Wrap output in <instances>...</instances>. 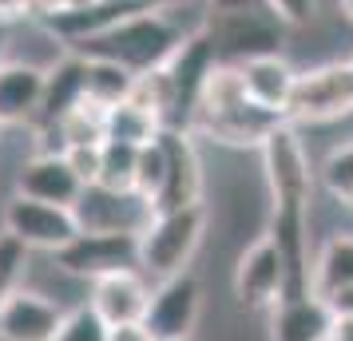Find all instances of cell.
<instances>
[{
  "label": "cell",
  "instance_id": "6da1fadb",
  "mask_svg": "<svg viewBox=\"0 0 353 341\" xmlns=\"http://www.w3.org/2000/svg\"><path fill=\"white\" fill-rule=\"evenodd\" d=\"M278 123H286V119L246 99L239 64H223L219 60L210 68L199 99H194L187 131L194 139H210V143H223V147H254L258 151Z\"/></svg>",
  "mask_w": 353,
  "mask_h": 341
},
{
  "label": "cell",
  "instance_id": "7a4b0ae2",
  "mask_svg": "<svg viewBox=\"0 0 353 341\" xmlns=\"http://www.w3.org/2000/svg\"><path fill=\"white\" fill-rule=\"evenodd\" d=\"M207 223L210 211L203 203L175 207V211H151V218L139 230V270L155 282L187 274L194 250L203 246Z\"/></svg>",
  "mask_w": 353,
  "mask_h": 341
},
{
  "label": "cell",
  "instance_id": "3957f363",
  "mask_svg": "<svg viewBox=\"0 0 353 341\" xmlns=\"http://www.w3.org/2000/svg\"><path fill=\"white\" fill-rule=\"evenodd\" d=\"M353 119V60H325L298 72L294 96L286 103V123L325 127Z\"/></svg>",
  "mask_w": 353,
  "mask_h": 341
},
{
  "label": "cell",
  "instance_id": "277c9868",
  "mask_svg": "<svg viewBox=\"0 0 353 341\" xmlns=\"http://www.w3.org/2000/svg\"><path fill=\"white\" fill-rule=\"evenodd\" d=\"M56 270L80 282H96L103 274L139 270V234L135 230H80L64 250L52 254Z\"/></svg>",
  "mask_w": 353,
  "mask_h": 341
},
{
  "label": "cell",
  "instance_id": "5b68a950",
  "mask_svg": "<svg viewBox=\"0 0 353 341\" xmlns=\"http://www.w3.org/2000/svg\"><path fill=\"white\" fill-rule=\"evenodd\" d=\"M0 230H8L28 250L56 254L80 234V218H76V207H56V203H40L28 195H12L4 203Z\"/></svg>",
  "mask_w": 353,
  "mask_h": 341
},
{
  "label": "cell",
  "instance_id": "8992f818",
  "mask_svg": "<svg viewBox=\"0 0 353 341\" xmlns=\"http://www.w3.org/2000/svg\"><path fill=\"white\" fill-rule=\"evenodd\" d=\"M282 32H286V24L266 4L246 8V12H210L207 24V36L214 40V52L223 64H242L250 56L282 52Z\"/></svg>",
  "mask_w": 353,
  "mask_h": 341
},
{
  "label": "cell",
  "instance_id": "52a82bcc",
  "mask_svg": "<svg viewBox=\"0 0 353 341\" xmlns=\"http://www.w3.org/2000/svg\"><path fill=\"white\" fill-rule=\"evenodd\" d=\"M230 290L239 298V306H246V309H274L286 298L290 274H286V262H282V250L274 246L270 234L254 238L239 254Z\"/></svg>",
  "mask_w": 353,
  "mask_h": 341
},
{
  "label": "cell",
  "instance_id": "ba28073f",
  "mask_svg": "<svg viewBox=\"0 0 353 341\" xmlns=\"http://www.w3.org/2000/svg\"><path fill=\"white\" fill-rule=\"evenodd\" d=\"M199 318H203V286L187 270L151 290V306H147L143 322L155 333V341H194Z\"/></svg>",
  "mask_w": 353,
  "mask_h": 341
},
{
  "label": "cell",
  "instance_id": "9c48e42d",
  "mask_svg": "<svg viewBox=\"0 0 353 341\" xmlns=\"http://www.w3.org/2000/svg\"><path fill=\"white\" fill-rule=\"evenodd\" d=\"M159 147H163L167 175H163V191H159V198H155L151 211H175V207L203 203V159H199L194 135L191 131L163 127Z\"/></svg>",
  "mask_w": 353,
  "mask_h": 341
},
{
  "label": "cell",
  "instance_id": "30bf717a",
  "mask_svg": "<svg viewBox=\"0 0 353 341\" xmlns=\"http://www.w3.org/2000/svg\"><path fill=\"white\" fill-rule=\"evenodd\" d=\"M68 313L52 293L44 290H17L0 302V341H56Z\"/></svg>",
  "mask_w": 353,
  "mask_h": 341
},
{
  "label": "cell",
  "instance_id": "8fae6325",
  "mask_svg": "<svg viewBox=\"0 0 353 341\" xmlns=\"http://www.w3.org/2000/svg\"><path fill=\"white\" fill-rule=\"evenodd\" d=\"M151 282L143 270H119L88 282V309L103 325H123V322H143L151 306Z\"/></svg>",
  "mask_w": 353,
  "mask_h": 341
},
{
  "label": "cell",
  "instance_id": "7c38bea8",
  "mask_svg": "<svg viewBox=\"0 0 353 341\" xmlns=\"http://www.w3.org/2000/svg\"><path fill=\"white\" fill-rule=\"evenodd\" d=\"M83 191L88 187L72 171L64 151H36V155H28V159L20 163V171H17V195L40 198V203L76 207Z\"/></svg>",
  "mask_w": 353,
  "mask_h": 341
},
{
  "label": "cell",
  "instance_id": "4fadbf2b",
  "mask_svg": "<svg viewBox=\"0 0 353 341\" xmlns=\"http://www.w3.org/2000/svg\"><path fill=\"white\" fill-rule=\"evenodd\" d=\"M44 80H48V68L40 64L8 60L0 68V123L4 127H24V123L40 119Z\"/></svg>",
  "mask_w": 353,
  "mask_h": 341
},
{
  "label": "cell",
  "instance_id": "5bb4252c",
  "mask_svg": "<svg viewBox=\"0 0 353 341\" xmlns=\"http://www.w3.org/2000/svg\"><path fill=\"white\" fill-rule=\"evenodd\" d=\"M239 72H242L246 99L286 119V103H290V96H294V83H298V68L290 64L282 52H266V56L242 60Z\"/></svg>",
  "mask_w": 353,
  "mask_h": 341
},
{
  "label": "cell",
  "instance_id": "9a60e30c",
  "mask_svg": "<svg viewBox=\"0 0 353 341\" xmlns=\"http://www.w3.org/2000/svg\"><path fill=\"white\" fill-rule=\"evenodd\" d=\"M83 80H88V60L76 56V52H64V56L48 68V80H44V103H40L36 131L56 127V123L80 103L83 99Z\"/></svg>",
  "mask_w": 353,
  "mask_h": 341
},
{
  "label": "cell",
  "instance_id": "2e32d148",
  "mask_svg": "<svg viewBox=\"0 0 353 341\" xmlns=\"http://www.w3.org/2000/svg\"><path fill=\"white\" fill-rule=\"evenodd\" d=\"M330 329V306L314 293L282 298L270 309V338L266 341H325Z\"/></svg>",
  "mask_w": 353,
  "mask_h": 341
},
{
  "label": "cell",
  "instance_id": "e0dca14e",
  "mask_svg": "<svg viewBox=\"0 0 353 341\" xmlns=\"http://www.w3.org/2000/svg\"><path fill=\"white\" fill-rule=\"evenodd\" d=\"M341 286H353V230H334L314 254L310 266V293L314 298H330Z\"/></svg>",
  "mask_w": 353,
  "mask_h": 341
},
{
  "label": "cell",
  "instance_id": "ac0fdd59",
  "mask_svg": "<svg viewBox=\"0 0 353 341\" xmlns=\"http://www.w3.org/2000/svg\"><path fill=\"white\" fill-rule=\"evenodd\" d=\"M163 123L155 119L151 112L135 107L131 99L108 107V139H119V143H131V147H147L151 139H159Z\"/></svg>",
  "mask_w": 353,
  "mask_h": 341
},
{
  "label": "cell",
  "instance_id": "d6986e66",
  "mask_svg": "<svg viewBox=\"0 0 353 341\" xmlns=\"http://www.w3.org/2000/svg\"><path fill=\"white\" fill-rule=\"evenodd\" d=\"M314 175H318V187L337 207H353V139L330 147V155L321 159Z\"/></svg>",
  "mask_w": 353,
  "mask_h": 341
},
{
  "label": "cell",
  "instance_id": "ffe728a7",
  "mask_svg": "<svg viewBox=\"0 0 353 341\" xmlns=\"http://www.w3.org/2000/svg\"><path fill=\"white\" fill-rule=\"evenodd\" d=\"M135 163H139V147L103 139V163H99L96 187L115 191V195H135Z\"/></svg>",
  "mask_w": 353,
  "mask_h": 341
},
{
  "label": "cell",
  "instance_id": "44dd1931",
  "mask_svg": "<svg viewBox=\"0 0 353 341\" xmlns=\"http://www.w3.org/2000/svg\"><path fill=\"white\" fill-rule=\"evenodd\" d=\"M131 83L135 76L123 72L115 64H103V60H88V80H83V99H92L99 107H115L131 96Z\"/></svg>",
  "mask_w": 353,
  "mask_h": 341
},
{
  "label": "cell",
  "instance_id": "7402d4cb",
  "mask_svg": "<svg viewBox=\"0 0 353 341\" xmlns=\"http://www.w3.org/2000/svg\"><path fill=\"white\" fill-rule=\"evenodd\" d=\"M163 175H167L163 147L159 139H151L147 147H139V163H135V195L143 198L147 207H155V198L163 191Z\"/></svg>",
  "mask_w": 353,
  "mask_h": 341
},
{
  "label": "cell",
  "instance_id": "603a6c76",
  "mask_svg": "<svg viewBox=\"0 0 353 341\" xmlns=\"http://www.w3.org/2000/svg\"><path fill=\"white\" fill-rule=\"evenodd\" d=\"M28 246L17 242L8 230H0V302L8 298V293L17 290L20 282H24V270H28Z\"/></svg>",
  "mask_w": 353,
  "mask_h": 341
},
{
  "label": "cell",
  "instance_id": "cb8c5ba5",
  "mask_svg": "<svg viewBox=\"0 0 353 341\" xmlns=\"http://www.w3.org/2000/svg\"><path fill=\"white\" fill-rule=\"evenodd\" d=\"M103 338H108V325L88 309V302L72 309L68 322H64V329L56 333V341H103Z\"/></svg>",
  "mask_w": 353,
  "mask_h": 341
},
{
  "label": "cell",
  "instance_id": "d4e9b609",
  "mask_svg": "<svg viewBox=\"0 0 353 341\" xmlns=\"http://www.w3.org/2000/svg\"><path fill=\"white\" fill-rule=\"evenodd\" d=\"M72 171L80 175L83 187H96L99 183V163H103V143H76V147H64Z\"/></svg>",
  "mask_w": 353,
  "mask_h": 341
},
{
  "label": "cell",
  "instance_id": "484cf974",
  "mask_svg": "<svg viewBox=\"0 0 353 341\" xmlns=\"http://www.w3.org/2000/svg\"><path fill=\"white\" fill-rule=\"evenodd\" d=\"M262 4H266L286 28H305L310 20L318 17V0H262Z\"/></svg>",
  "mask_w": 353,
  "mask_h": 341
},
{
  "label": "cell",
  "instance_id": "4316f807",
  "mask_svg": "<svg viewBox=\"0 0 353 341\" xmlns=\"http://www.w3.org/2000/svg\"><path fill=\"white\" fill-rule=\"evenodd\" d=\"M103 341H155V333L147 329V322H123V325H108Z\"/></svg>",
  "mask_w": 353,
  "mask_h": 341
},
{
  "label": "cell",
  "instance_id": "83f0119b",
  "mask_svg": "<svg viewBox=\"0 0 353 341\" xmlns=\"http://www.w3.org/2000/svg\"><path fill=\"white\" fill-rule=\"evenodd\" d=\"M325 306H330V313H337V318H353V286H341L337 293H330Z\"/></svg>",
  "mask_w": 353,
  "mask_h": 341
},
{
  "label": "cell",
  "instance_id": "f1b7e54d",
  "mask_svg": "<svg viewBox=\"0 0 353 341\" xmlns=\"http://www.w3.org/2000/svg\"><path fill=\"white\" fill-rule=\"evenodd\" d=\"M32 17V0H0V24Z\"/></svg>",
  "mask_w": 353,
  "mask_h": 341
},
{
  "label": "cell",
  "instance_id": "f546056e",
  "mask_svg": "<svg viewBox=\"0 0 353 341\" xmlns=\"http://www.w3.org/2000/svg\"><path fill=\"white\" fill-rule=\"evenodd\" d=\"M325 341H353V318H337V313H330Z\"/></svg>",
  "mask_w": 353,
  "mask_h": 341
},
{
  "label": "cell",
  "instance_id": "4dcf8cb0",
  "mask_svg": "<svg viewBox=\"0 0 353 341\" xmlns=\"http://www.w3.org/2000/svg\"><path fill=\"white\" fill-rule=\"evenodd\" d=\"M210 12H246V8H258L262 0H207Z\"/></svg>",
  "mask_w": 353,
  "mask_h": 341
},
{
  "label": "cell",
  "instance_id": "1f68e13d",
  "mask_svg": "<svg viewBox=\"0 0 353 341\" xmlns=\"http://www.w3.org/2000/svg\"><path fill=\"white\" fill-rule=\"evenodd\" d=\"M8 64V24H0V68Z\"/></svg>",
  "mask_w": 353,
  "mask_h": 341
},
{
  "label": "cell",
  "instance_id": "d6a6232c",
  "mask_svg": "<svg viewBox=\"0 0 353 341\" xmlns=\"http://www.w3.org/2000/svg\"><path fill=\"white\" fill-rule=\"evenodd\" d=\"M143 8H175V4H183V0H139Z\"/></svg>",
  "mask_w": 353,
  "mask_h": 341
},
{
  "label": "cell",
  "instance_id": "836d02e7",
  "mask_svg": "<svg viewBox=\"0 0 353 341\" xmlns=\"http://www.w3.org/2000/svg\"><path fill=\"white\" fill-rule=\"evenodd\" d=\"M337 8H341V17H345V24H353V0H337Z\"/></svg>",
  "mask_w": 353,
  "mask_h": 341
},
{
  "label": "cell",
  "instance_id": "e575fe53",
  "mask_svg": "<svg viewBox=\"0 0 353 341\" xmlns=\"http://www.w3.org/2000/svg\"><path fill=\"white\" fill-rule=\"evenodd\" d=\"M0 131H4V123H0Z\"/></svg>",
  "mask_w": 353,
  "mask_h": 341
}]
</instances>
